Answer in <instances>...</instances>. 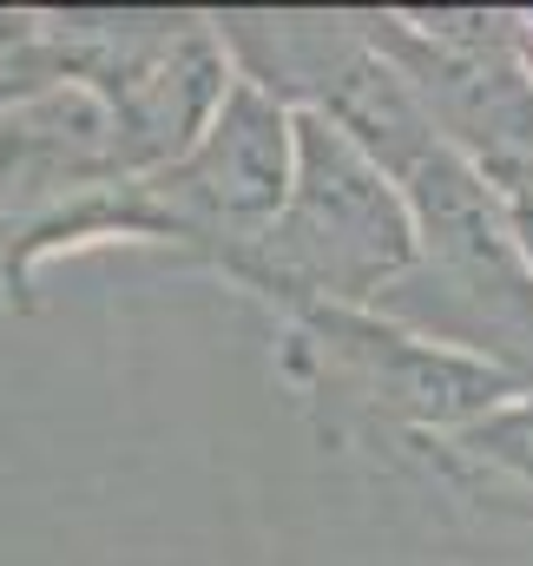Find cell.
<instances>
[{
    "instance_id": "obj_1",
    "label": "cell",
    "mask_w": 533,
    "mask_h": 566,
    "mask_svg": "<svg viewBox=\"0 0 533 566\" xmlns=\"http://www.w3.org/2000/svg\"><path fill=\"white\" fill-rule=\"evenodd\" d=\"M276 251L270 290L369 296L415 264V218L396 178L349 139L330 113H296V191L264 231Z\"/></svg>"
},
{
    "instance_id": "obj_2",
    "label": "cell",
    "mask_w": 533,
    "mask_h": 566,
    "mask_svg": "<svg viewBox=\"0 0 533 566\" xmlns=\"http://www.w3.org/2000/svg\"><path fill=\"white\" fill-rule=\"evenodd\" d=\"M303 316L323 329V349H336L363 389L421 428H461L508 409L527 382L508 376L501 363H481V356H461V349H441L428 336H408L396 323H376V316H356L343 303H303Z\"/></svg>"
},
{
    "instance_id": "obj_3",
    "label": "cell",
    "mask_w": 533,
    "mask_h": 566,
    "mask_svg": "<svg viewBox=\"0 0 533 566\" xmlns=\"http://www.w3.org/2000/svg\"><path fill=\"white\" fill-rule=\"evenodd\" d=\"M158 185L171 191V205L211 224H264L270 231L296 191V119L258 80H231L211 126L178 165H165Z\"/></svg>"
},
{
    "instance_id": "obj_4",
    "label": "cell",
    "mask_w": 533,
    "mask_h": 566,
    "mask_svg": "<svg viewBox=\"0 0 533 566\" xmlns=\"http://www.w3.org/2000/svg\"><path fill=\"white\" fill-rule=\"evenodd\" d=\"M454 441H461L468 461H488V468H501V474H514V481L533 488V389H521L508 409L468 422Z\"/></svg>"
}]
</instances>
